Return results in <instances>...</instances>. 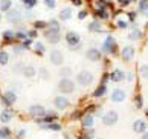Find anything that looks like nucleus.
I'll return each mask as SVG.
<instances>
[{"label": "nucleus", "instance_id": "2", "mask_svg": "<svg viewBox=\"0 0 148 139\" xmlns=\"http://www.w3.org/2000/svg\"><path fill=\"white\" fill-rule=\"evenodd\" d=\"M66 43H67L69 49H72V51H76V49L81 47V37L76 34L75 31H67L66 32Z\"/></svg>", "mask_w": 148, "mask_h": 139}, {"label": "nucleus", "instance_id": "34", "mask_svg": "<svg viewBox=\"0 0 148 139\" xmlns=\"http://www.w3.org/2000/svg\"><path fill=\"white\" fill-rule=\"evenodd\" d=\"M9 63V54L6 51H0V66H6Z\"/></svg>", "mask_w": 148, "mask_h": 139}, {"label": "nucleus", "instance_id": "10", "mask_svg": "<svg viewBox=\"0 0 148 139\" xmlns=\"http://www.w3.org/2000/svg\"><path fill=\"white\" fill-rule=\"evenodd\" d=\"M134 54H136V49L131 46V44H127V46H124L122 51H121V58H122V61H125V63H128V61H131L134 58Z\"/></svg>", "mask_w": 148, "mask_h": 139}, {"label": "nucleus", "instance_id": "11", "mask_svg": "<svg viewBox=\"0 0 148 139\" xmlns=\"http://www.w3.org/2000/svg\"><path fill=\"white\" fill-rule=\"evenodd\" d=\"M86 58L89 60V61H93V63L99 61V60L102 58L101 49H98V47H89V49L86 51Z\"/></svg>", "mask_w": 148, "mask_h": 139}, {"label": "nucleus", "instance_id": "47", "mask_svg": "<svg viewBox=\"0 0 148 139\" xmlns=\"http://www.w3.org/2000/svg\"><path fill=\"white\" fill-rule=\"evenodd\" d=\"M116 25H118V28H121V29H125V28H128V21H125V20H122V19H119Z\"/></svg>", "mask_w": 148, "mask_h": 139}, {"label": "nucleus", "instance_id": "62", "mask_svg": "<svg viewBox=\"0 0 148 139\" xmlns=\"http://www.w3.org/2000/svg\"><path fill=\"white\" fill-rule=\"evenodd\" d=\"M21 2H23V0H21Z\"/></svg>", "mask_w": 148, "mask_h": 139}, {"label": "nucleus", "instance_id": "51", "mask_svg": "<svg viewBox=\"0 0 148 139\" xmlns=\"http://www.w3.org/2000/svg\"><path fill=\"white\" fill-rule=\"evenodd\" d=\"M118 2H119V5H121V6H122V8H125V6H128V0H118Z\"/></svg>", "mask_w": 148, "mask_h": 139}, {"label": "nucleus", "instance_id": "45", "mask_svg": "<svg viewBox=\"0 0 148 139\" xmlns=\"http://www.w3.org/2000/svg\"><path fill=\"white\" fill-rule=\"evenodd\" d=\"M38 37V31L37 29H29L28 31V38H31V40H34V38Z\"/></svg>", "mask_w": 148, "mask_h": 139}, {"label": "nucleus", "instance_id": "58", "mask_svg": "<svg viewBox=\"0 0 148 139\" xmlns=\"http://www.w3.org/2000/svg\"><path fill=\"white\" fill-rule=\"evenodd\" d=\"M2 19H3V17H2V12H0V21H2Z\"/></svg>", "mask_w": 148, "mask_h": 139}, {"label": "nucleus", "instance_id": "14", "mask_svg": "<svg viewBox=\"0 0 148 139\" xmlns=\"http://www.w3.org/2000/svg\"><path fill=\"white\" fill-rule=\"evenodd\" d=\"M125 98H127V93H125L122 89H114L112 92V96H110V99L113 103H122Z\"/></svg>", "mask_w": 148, "mask_h": 139}, {"label": "nucleus", "instance_id": "44", "mask_svg": "<svg viewBox=\"0 0 148 139\" xmlns=\"http://www.w3.org/2000/svg\"><path fill=\"white\" fill-rule=\"evenodd\" d=\"M81 115H84V113H81L79 110H75V112H73L72 115H70V119H72V121H76V119L83 118V116H81Z\"/></svg>", "mask_w": 148, "mask_h": 139}, {"label": "nucleus", "instance_id": "6", "mask_svg": "<svg viewBox=\"0 0 148 139\" xmlns=\"http://www.w3.org/2000/svg\"><path fill=\"white\" fill-rule=\"evenodd\" d=\"M101 119H102V124H104V125L112 127V125H114V124L118 122L119 115H118L116 110H107V112L101 116Z\"/></svg>", "mask_w": 148, "mask_h": 139}, {"label": "nucleus", "instance_id": "42", "mask_svg": "<svg viewBox=\"0 0 148 139\" xmlns=\"http://www.w3.org/2000/svg\"><path fill=\"white\" fill-rule=\"evenodd\" d=\"M32 43H34V40H31V38H25L23 41H20V44H21L23 49H29L32 46Z\"/></svg>", "mask_w": 148, "mask_h": 139}, {"label": "nucleus", "instance_id": "59", "mask_svg": "<svg viewBox=\"0 0 148 139\" xmlns=\"http://www.w3.org/2000/svg\"><path fill=\"white\" fill-rule=\"evenodd\" d=\"M145 28H147V29H148V21H147V23H145Z\"/></svg>", "mask_w": 148, "mask_h": 139}, {"label": "nucleus", "instance_id": "12", "mask_svg": "<svg viewBox=\"0 0 148 139\" xmlns=\"http://www.w3.org/2000/svg\"><path fill=\"white\" fill-rule=\"evenodd\" d=\"M53 105H55V109L57 110H66L70 105V101L66 96H63V95H58V96H55L53 98Z\"/></svg>", "mask_w": 148, "mask_h": 139}, {"label": "nucleus", "instance_id": "57", "mask_svg": "<svg viewBox=\"0 0 148 139\" xmlns=\"http://www.w3.org/2000/svg\"><path fill=\"white\" fill-rule=\"evenodd\" d=\"M145 115H147V118H148V109L145 110Z\"/></svg>", "mask_w": 148, "mask_h": 139}, {"label": "nucleus", "instance_id": "5", "mask_svg": "<svg viewBox=\"0 0 148 139\" xmlns=\"http://www.w3.org/2000/svg\"><path fill=\"white\" fill-rule=\"evenodd\" d=\"M93 80H95V76H93V74L90 70H81L78 75H76V83H78L79 86H83V87H87V86H90Z\"/></svg>", "mask_w": 148, "mask_h": 139}, {"label": "nucleus", "instance_id": "9", "mask_svg": "<svg viewBox=\"0 0 148 139\" xmlns=\"http://www.w3.org/2000/svg\"><path fill=\"white\" fill-rule=\"evenodd\" d=\"M49 60H51V63L53 66H61L64 63V55L60 49H52L49 52Z\"/></svg>", "mask_w": 148, "mask_h": 139}, {"label": "nucleus", "instance_id": "25", "mask_svg": "<svg viewBox=\"0 0 148 139\" xmlns=\"http://www.w3.org/2000/svg\"><path fill=\"white\" fill-rule=\"evenodd\" d=\"M95 138V130L92 127H86L84 131L79 135V139H93Z\"/></svg>", "mask_w": 148, "mask_h": 139}, {"label": "nucleus", "instance_id": "17", "mask_svg": "<svg viewBox=\"0 0 148 139\" xmlns=\"http://www.w3.org/2000/svg\"><path fill=\"white\" fill-rule=\"evenodd\" d=\"M45 37H46V40L51 44H57V43H60V40H61V34H57V32L45 31Z\"/></svg>", "mask_w": 148, "mask_h": 139}, {"label": "nucleus", "instance_id": "19", "mask_svg": "<svg viewBox=\"0 0 148 139\" xmlns=\"http://www.w3.org/2000/svg\"><path fill=\"white\" fill-rule=\"evenodd\" d=\"M72 14H73V9L70 8V6H66V8H63L61 11H60L58 17L61 19L63 21H67V20L72 19Z\"/></svg>", "mask_w": 148, "mask_h": 139}, {"label": "nucleus", "instance_id": "29", "mask_svg": "<svg viewBox=\"0 0 148 139\" xmlns=\"http://www.w3.org/2000/svg\"><path fill=\"white\" fill-rule=\"evenodd\" d=\"M12 119V112H11L9 109H5L2 113H0V121L5 122V124H8V122Z\"/></svg>", "mask_w": 148, "mask_h": 139}, {"label": "nucleus", "instance_id": "63", "mask_svg": "<svg viewBox=\"0 0 148 139\" xmlns=\"http://www.w3.org/2000/svg\"><path fill=\"white\" fill-rule=\"evenodd\" d=\"M0 2H2V0H0Z\"/></svg>", "mask_w": 148, "mask_h": 139}, {"label": "nucleus", "instance_id": "18", "mask_svg": "<svg viewBox=\"0 0 148 139\" xmlns=\"http://www.w3.org/2000/svg\"><path fill=\"white\" fill-rule=\"evenodd\" d=\"M133 130L136 131V133H145L147 131V122L144 121V119H136L134 122H133Z\"/></svg>", "mask_w": 148, "mask_h": 139}, {"label": "nucleus", "instance_id": "55", "mask_svg": "<svg viewBox=\"0 0 148 139\" xmlns=\"http://www.w3.org/2000/svg\"><path fill=\"white\" fill-rule=\"evenodd\" d=\"M142 139H148V131H145V133H142Z\"/></svg>", "mask_w": 148, "mask_h": 139}, {"label": "nucleus", "instance_id": "61", "mask_svg": "<svg viewBox=\"0 0 148 139\" xmlns=\"http://www.w3.org/2000/svg\"><path fill=\"white\" fill-rule=\"evenodd\" d=\"M98 139H102V138H98Z\"/></svg>", "mask_w": 148, "mask_h": 139}, {"label": "nucleus", "instance_id": "49", "mask_svg": "<svg viewBox=\"0 0 148 139\" xmlns=\"http://www.w3.org/2000/svg\"><path fill=\"white\" fill-rule=\"evenodd\" d=\"M87 14H89V12H87V9H81L79 12H78V19L79 20H84L87 17Z\"/></svg>", "mask_w": 148, "mask_h": 139}, {"label": "nucleus", "instance_id": "60", "mask_svg": "<svg viewBox=\"0 0 148 139\" xmlns=\"http://www.w3.org/2000/svg\"><path fill=\"white\" fill-rule=\"evenodd\" d=\"M128 2H136V0H128Z\"/></svg>", "mask_w": 148, "mask_h": 139}, {"label": "nucleus", "instance_id": "26", "mask_svg": "<svg viewBox=\"0 0 148 139\" xmlns=\"http://www.w3.org/2000/svg\"><path fill=\"white\" fill-rule=\"evenodd\" d=\"M142 35H144V34H142V31L138 29V28H134L133 31H130L128 38H130L131 41H138V40H140V38H142Z\"/></svg>", "mask_w": 148, "mask_h": 139}, {"label": "nucleus", "instance_id": "27", "mask_svg": "<svg viewBox=\"0 0 148 139\" xmlns=\"http://www.w3.org/2000/svg\"><path fill=\"white\" fill-rule=\"evenodd\" d=\"M12 0H2V2H0V12H5L6 14L9 9H12Z\"/></svg>", "mask_w": 148, "mask_h": 139}, {"label": "nucleus", "instance_id": "4", "mask_svg": "<svg viewBox=\"0 0 148 139\" xmlns=\"http://www.w3.org/2000/svg\"><path fill=\"white\" fill-rule=\"evenodd\" d=\"M6 20H8V23L14 25V26H18L21 21H23V14H21V11L18 8H12L6 12Z\"/></svg>", "mask_w": 148, "mask_h": 139}, {"label": "nucleus", "instance_id": "28", "mask_svg": "<svg viewBox=\"0 0 148 139\" xmlns=\"http://www.w3.org/2000/svg\"><path fill=\"white\" fill-rule=\"evenodd\" d=\"M87 28H89L90 32H102V26H101V23L98 20H92Z\"/></svg>", "mask_w": 148, "mask_h": 139}, {"label": "nucleus", "instance_id": "50", "mask_svg": "<svg viewBox=\"0 0 148 139\" xmlns=\"http://www.w3.org/2000/svg\"><path fill=\"white\" fill-rule=\"evenodd\" d=\"M108 80H110V75H108V74H104V75H102V80H101V84H107Z\"/></svg>", "mask_w": 148, "mask_h": 139}, {"label": "nucleus", "instance_id": "24", "mask_svg": "<svg viewBox=\"0 0 148 139\" xmlns=\"http://www.w3.org/2000/svg\"><path fill=\"white\" fill-rule=\"evenodd\" d=\"M106 92H107V84H99L93 92V98H102L106 95Z\"/></svg>", "mask_w": 148, "mask_h": 139}, {"label": "nucleus", "instance_id": "33", "mask_svg": "<svg viewBox=\"0 0 148 139\" xmlns=\"http://www.w3.org/2000/svg\"><path fill=\"white\" fill-rule=\"evenodd\" d=\"M58 74H60L61 78H70V75H72V69L66 66V67H61V69L58 70Z\"/></svg>", "mask_w": 148, "mask_h": 139}, {"label": "nucleus", "instance_id": "37", "mask_svg": "<svg viewBox=\"0 0 148 139\" xmlns=\"http://www.w3.org/2000/svg\"><path fill=\"white\" fill-rule=\"evenodd\" d=\"M11 136L9 127H0V139H8Z\"/></svg>", "mask_w": 148, "mask_h": 139}, {"label": "nucleus", "instance_id": "23", "mask_svg": "<svg viewBox=\"0 0 148 139\" xmlns=\"http://www.w3.org/2000/svg\"><path fill=\"white\" fill-rule=\"evenodd\" d=\"M108 20L110 19V14H108L107 9H96L95 11V20Z\"/></svg>", "mask_w": 148, "mask_h": 139}, {"label": "nucleus", "instance_id": "35", "mask_svg": "<svg viewBox=\"0 0 148 139\" xmlns=\"http://www.w3.org/2000/svg\"><path fill=\"white\" fill-rule=\"evenodd\" d=\"M138 12H140V14H147L148 12V0H140Z\"/></svg>", "mask_w": 148, "mask_h": 139}, {"label": "nucleus", "instance_id": "3", "mask_svg": "<svg viewBox=\"0 0 148 139\" xmlns=\"http://www.w3.org/2000/svg\"><path fill=\"white\" fill-rule=\"evenodd\" d=\"M58 90L63 93V95H70V93L75 92V83L70 78H61L58 81Z\"/></svg>", "mask_w": 148, "mask_h": 139}, {"label": "nucleus", "instance_id": "46", "mask_svg": "<svg viewBox=\"0 0 148 139\" xmlns=\"http://www.w3.org/2000/svg\"><path fill=\"white\" fill-rule=\"evenodd\" d=\"M136 17H138V11H130L128 12V20L131 21V23L136 21Z\"/></svg>", "mask_w": 148, "mask_h": 139}, {"label": "nucleus", "instance_id": "39", "mask_svg": "<svg viewBox=\"0 0 148 139\" xmlns=\"http://www.w3.org/2000/svg\"><path fill=\"white\" fill-rule=\"evenodd\" d=\"M38 74H40L41 80H49V78H51V74L47 72L46 67H40V69H38Z\"/></svg>", "mask_w": 148, "mask_h": 139}, {"label": "nucleus", "instance_id": "36", "mask_svg": "<svg viewBox=\"0 0 148 139\" xmlns=\"http://www.w3.org/2000/svg\"><path fill=\"white\" fill-rule=\"evenodd\" d=\"M23 6H25V9L26 11H31L34 6H37V0H23Z\"/></svg>", "mask_w": 148, "mask_h": 139}, {"label": "nucleus", "instance_id": "32", "mask_svg": "<svg viewBox=\"0 0 148 139\" xmlns=\"http://www.w3.org/2000/svg\"><path fill=\"white\" fill-rule=\"evenodd\" d=\"M47 28V21H45V20H35L34 21V29H37V31H45Z\"/></svg>", "mask_w": 148, "mask_h": 139}, {"label": "nucleus", "instance_id": "8", "mask_svg": "<svg viewBox=\"0 0 148 139\" xmlns=\"http://www.w3.org/2000/svg\"><path fill=\"white\" fill-rule=\"evenodd\" d=\"M46 112H47V110L43 107L41 104H32L31 107H29V115H31L34 119H41V118H45V116H46Z\"/></svg>", "mask_w": 148, "mask_h": 139}, {"label": "nucleus", "instance_id": "53", "mask_svg": "<svg viewBox=\"0 0 148 139\" xmlns=\"http://www.w3.org/2000/svg\"><path fill=\"white\" fill-rule=\"evenodd\" d=\"M17 136H18L20 139H21V138H23V136H26V130H25V129H23V130H20V131L17 133Z\"/></svg>", "mask_w": 148, "mask_h": 139}, {"label": "nucleus", "instance_id": "48", "mask_svg": "<svg viewBox=\"0 0 148 139\" xmlns=\"http://www.w3.org/2000/svg\"><path fill=\"white\" fill-rule=\"evenodd\" d=\"M144 101H142V95H136V109H142Z\"/></svg>", "mask_w": 148, "mask_h": 139}, {"label": "nucleus", "instance_id": "38", "mask_svg": "<svg viewBox=\"0 0 148 139\" xmlns=\"http://www.w3.org/2000/svg\"><path fill=\"white\" fill-rule=\"evenodd\" d=\"M139 72H140V76L144 80H148V64H142L139 67Z\"/></svg>", "mask_w": 148, "mask_h": 139}, {"label": "nucleus", "instance_id": "56", "mask_svg": "<svg viewBox=\"0 0 148 139\" xmlns=\"http://www.w3.org/2000/svg\"><path fill=\"white\" fill-rule=\"evenodd\" d=\"M66 139H75V138H72V136H69V135H66Z\"/></svg>", "mask_w": 148, "mask_h": 139}, {"label": "nucleus", "instance_id": "20", "mask_svg": "<svg viewBox=\"0 0 148 139\" xmlns=\"http://www.w3.org/2000/svg\"><path fill=\"white\" fill-rule=\"evenodd\" d=\"M43 130H51V131H61V124L60 122H49V124H40Z\"/></svg>", "mask_w": 148, "mask_h": 139}, {"label": "nucleus", "instance_id": "43", "mask_svg": "<svg viewBox=\"0 0 148 139\" xmlns=\"http://www.w3.org/2000/svg\"><path fill=\"white\" fill-rule=\"evenodd\" d=\"M23 51H25V49L21 47V44H20V43H15V44H14V47H12V52H14V54H17V55H18V54H21Z\"/></svg>", "mask_w": 148, "mask_h": 139}, {"label": "nucleus", "instance_id": "41", "mask_svg": "<svg viewBox=\"0 0 148 139\" xmlns=\"http://www.w3.org/2000/svg\"><path fill=\"white\" fill-rule=\"evenodd\" d=\"M43 3H45V6L47 9H53L57 6V0H43Z\"/></svg>", "mask_w": 148, "mask_h": 139}, {"label": "nucleus", "instance_id": "21", "mask_svg": "<svg viewBox=\"0 0 148 139\" xmlns=\"http://www.w3.org/2000/svg\"><path fill=\"white\" fill-rule=\"evenodd\" d=\"M21 75L25 76V78H34V76L37 75V69L34 67V66H25V69H23V72H21Z\"/></svg>", "mask_w": 148, "mask_h": 139}, {"label": "nucleus", "instance_id": "40", "mask_svg": "<svg viewBox=\"0 0 148 139\" xmlns=\"http://www.w3.org/2000/svg\"><path fill=\"white\" fill-rule=\"evenodd\" d=\"M23 69H25V64L23 63H15L12 66V74H21Z\"/></svg>", "mask_w": 148, "mask_h": 139}, {"label": "nucleus", "instance_id": "31", "mask_svg": "<svg viewBox=\"0 0 148 139\" xmlns=\"http://www.w3.org/2000/svg\"><path fill=\"white\" fill-rule=\"evenodd\" d=\"M34 51H35V54L38 55V57H43V55H45V52H46V47H45V44H43V43L37 41V43L34 44Z\"/></svg>", "mask_w": 148, "mask_h": 139}, {"label": "nucleus", "instance_id": "16", "mask_svg": "<svg viewBox=\"0 0 148 139\" xmlns=\"http://www.w3.org/2000/svg\"><path fill=\"white\" fill-rule=\"evenodd\" d=\"M108 75H110V80L114 81V83H121V81L125 80V74H124L121 69H114V70H112Z\"/></svg>", "mask_w": 148, "mask_h": 139}, {"label": "nucleus", "instance_id": "30", "mask_svg": "<svg viewBox=\"0 0 148 139\" xmlns=\"http://www.w3.org/2000/svg\"><path fill=\"white\" fill-rule=\"evenodd\" d=\"M25 38H28V29H23V28H20V29L15 31V40L18 43L23 41Z\"/></svg>", "mask_w": 148, "mask_h": 139}, {"label": "nucleus", "instance_id": "54", "mask_svg": "<svg viewBox=\"0 0 148 139\" xmlns=\"http://www.w3.org/2000/svg\"><path fill=\"white\" fill-rule=\"evenodd\" d=\"M125 78H127L128 81H131V80H133V74H131V72H128V74H125Z\"/></svg>", "mask_w": 148, "mask_h": 139}, {"label": "nucleus", "instance_id": "7", "mask_svg": "<svg viewBox=\"0 0 148 139\" xmlns=\"http://www.w3.org/2000/svg\"><path fill=\"white\" fill-rule=\"evenodd\" d=\"M0 99H2V104L5 107H11V105H14L17 103V93H15V90H11L9 89V90H6L0 96Z\"/></svg>", "mask_w": 148, "mask_h": 139}, {"label": "nucleus", "instance_id": "15", "mask_svg": "<svg viewBox=\"0 0 148 139\" xmlns=\"http://www.w3.org/2000/svg\"><path fill=\"white\" fill-rule=\"evenodd\" d=\"M45 31H49V32H57V34H60V31H61V25H60V21L57 19H52L47 21V28Z\"/></svg>", "mask_w": 148, "mask_h": 139}, {"label": "nucleus", "instance_id": "13", "mask_svg": "<svg viewBox=\"0 0 148 139\" xmlns=\"http://www.w3.org/2000/svg\"><path fill=\"white\" fill-rule=\"evenodd\" d=\"M2 38H3V44H15L17 40H15V31H3L2 32Z\"/></svg>", "mask_w": 148, "mask_h": 139}, {"label": "nucleus", "instance_id": "22", "mask_svg": "<svg viewBox=\"0 0 148 139\" xmlns=\"http://www.w3.org/2000/svg\"><path fill=\"white\" fill-rule=\"evenodd\" d=\"M81 122H83L84 127H93V122H95V116L92 113H84L83 118H81Z\"/></svg>", "mask_w": 148, "mask_h": 139}, {"label": "nucleus", "instance_id": "1", "mask_svg": "<svg viewBox=\"0 0 148 139\" xmlns=\"http://www.w3.org/2000/svg\"><path fill=\"white\" fill-rule=\"evenodd\" d=\"M101 52L107 54V55H116L118 54V43H116V40H114L112 35L106 37V41L102 43Z\"/></svg>", "mask_w": 148, "mask_h": 139}, {"label": "nucleus", "instance_id": "52", "mask_svg": "<svg viewBox=\"0 0 148 139\" xmlns=\"http://www.w3.org/2000/svg\"><path fill=\"white\" fill-rule=\"evenodd\" d=\"M72 3H73V6H81V5H83V0H72Z\"/></svg>", "mask_w": 148, "mask_h": 139}]
</instances>
